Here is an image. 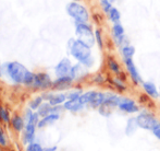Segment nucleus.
<instances>
[{
	"mask_svg": "<svg viewBox=\"0 0 160 151\" xmlns=\"http://www.w3.org/2000/svg\"><path fill=\"white\" fill-rule=\"evenodd\" d=\"M105 100H106L105 94L99 93V92H95V94H94L93 99H92V101H91V103H89V104H91L93 107L100 106V105L105 102Z\"/></svg>",
	"mask_w": 160,
	"mask_h": 151,
	"instance_id": "obj_16",
	"label": "nucleus"
},
{
	"mask_svg": "<svg viewBox=\"0 0 160 151\" xmlns=\"http://www.w3.org/2000/svg\"><path fill=\"white\" fill-rule=\"evenodd\" d=\"M143 87H144V90H145V92L149 96H152V98H155V99L158 98L159 93H158V91H157L156 85H155L152 82H144L143 83Z\"/></svg>",
	"mask_w": 160,
	"mask_h": 151,
	"instance_id": "obj_13",
	"label": "nucleus"
},
{
	"mask_svg": "<svg viewBox=\"0 0 160 151\" xmlns=\"http://www.w3.org/2000/svg\"><path fill=\"white\" fill-rule=\"evenodd\" d=\"M34 85L38 88H48L51 85V81L50 78L46 75V73H38V75H35V80H34Z\"/></svg>",
	"mask_w": 160,
	"mask_h": 151,
	"instance_id": "obj_10",
	"label": "nucleus"
},
{
	"mask_svg": "<svg viewBox=\"0 0 160 151\" xmlns=\"http://www.w3.org/2000/svg\"><path fill=\"white\" fill-rule=\"evenodd\" d=\"M95 36H96V40H97V42H98V44H99V46H102V42H101V35H100V32H99L98 30L96 31V33H95Z\"/></svg>",
	"mask_w": 160,
	"mask_h": 151,
	"instance_id": "obj_29",
	"label": "nucleus"
},
{
	"mask_svg": "<svg viewBox=\"0 0 160 151\" xmlns=\"http://www.w3.org/2000/svg\"><path fill=\"white\" fill-rule=\"evenodd\" d=\"M71 48V54L75 59H78L80 62L86 65V66H91L93 59L91 57V49L89 46L84 44L81 40H72V45H70Z\"/></svg>",
	"mask_w": 160,
	"mask_h": 151,
	"instance_id": "obj_2",
	"label": "nucleus"
},
{
	"mask_svg": "<svg viewBox=\"0 0 160 151\" xmlns=\"http://www.w3.org/2000/svg\"><path fill=\"white\" fill-rule=\"evenodd\" d=\"M26 151H33V148H32V143H31L30 146L28 147V149H26Z\"/></svg>",
	"mask_w": 160,
	"mask_h": 151,
	"instance_id": "obj_34",
	"label": "nucleus"
},
{
	"mask_svg": "<svg viewBox=\"0 0 160 151\" xmlns=\"http://www.w3.org/2000/svg\"><path fill=\"white\" fill-rule=\"evenodd\" d=\"M109 1H110V2H113V1H114V0H109Z\"/></svg>",
	"mask_w": 160,
	"mask_h": 151,
	"instance_id": "obj_36",
	"label": "nucleus"
},
{
	"mask_svg": "<svg viewBox=\"0 0 160 151\" xmlns=\"http://www.w3.org/2000/svg\"><path fill=\"white\" fill-rule=\"evenodd\" d=\"M100 4H101V7H102V10L107 13H109V11L112 9L111 2H110L109 0H101Z\"/></svg>",
	"mask_w": 160,
	"mask_h": 151,
	"instance_id": "obj_24",
	"label": "nucleus"
},
{
	"mask_svg": "<svg viewBox=\"0 0 160 151\" xmlns=\"http://www.w3.org/2000/svg\"><path fill=\"white\" fill-rule=\"evenodd\" d=\"M82 107L83 104L81 103V101L78 99H76V100H69L68 102L64 103V109L69 110V111H80Z\"/></svg>",
	"mask_w": 160,
	"mask_h": 151,
	"instance_id": "obj_14",
	"label": "nucleus"
},
{
	"mask_svg": "<svg viewBox=\"0 0 160 151\" xmlns=\"http://www.w3.org/2000/svg\"><path fill=\"white\" fill-rule=\"evenodd\" d=\"M94 94H95V92H86V93L82 94V95L78 98V100L81 101V103H82L83 105L84 104H87V103H91L92 99H93Z\"/></svg>",
	"mask_w": 160,
	"mask_h": 151,
	"instance_id": "obj_22",
	"label": "nucleus"
},
{
	"mask_svg": "<svg viewBox=\"0 0 160 151\" xmlns=\"http://www.w3.org/2000/svg\"><path fill=\"white\" fill-rule=\"evenodd\" d=\"M109 18L113 23H118L121 19V14H120V12H119L118 9L112 8L111 10L109 11Z\"/></svg>",
	"mask_w": 160,
	"mask_h": 151,
	"instance_id": "obj_21",
	"label": "nucleus"
},
{
	"mask_svg": "<svg viewBox=\"0 0 160 151\" xmlns=\"http://www.w3.org/2000/svg\"><path fill=\"white\" fill-rule=\"evenodd\" d=\"M76 35H78V40L83 42L89 47L93 46L94 43H95V36H94L93 31L85 23L76 24Z\"/></svg>",
	"mask_w": 160,
	"mask_h": 151,
	"instance_id": "obj_4",
	"label": "nucleus"
},
{
	"mask_svg": "<svg viewBox=\"0 0 160 151\" xmlns=\"http://www.w3.org/2000/svg\"><path fill=\"white\" fill-rule=\"evenodd\" d=\"M32 148H33V151H42L44 150L39 145H37V143H32Z\"/></svg>",
	"mask_w": 160,
	"mask_h": 151,
	"instance_id": "obj_31",
	"label": "nucleus"
},
{
	"mask_svg": "<svg viewBox=\"0 0 160 151\" xmlns=\"http://www.w3.org/2000/svg\"><path fill=\"white\" fill-rule=\"evenodd\" d=\"M6 138H4V135H3V132L0 130V145L1 146H6Z\"/></svg>",
	"mask_w": 160,
	"mask_h": 151,
	"instance_id": "obj_30",
	"label": "nucleus"
},
{
	"mask_svg": "<svg viewBox=\"0 0 160 151\" xmlns=\"http://www.w3.org/2000/svg\"><path fill=\"white\" fill-rule=\"evenodd\" d=\"M119 107H120L122 111H125L128 113H134V112L138 111V107L135 105V103L133 101L128 100V99H121L120 102H119Z\"/></svg>",
	"mask_w": 160,
	"mask_h": 151,
	"instance_id": "obj_9",
	"label": "nucleus"
},
{
	"mask_svg": "<svg viewBox=\"0 0 160 151\" xmlns=\"http://www.w3.org/2000/svg\"><path fill=\"white\" fill-rule=\"evenodd\" d=\"M72 80H73V79H72L70 76L60 77L58 80H56L55 82H53V88H55V89H58V90L67 89L68 87H70Z\"/></svg>",
	"mask_w": 160,
	"mask_h": 151,
	"instance_id": "obj_11",
	"label": "nucleus"
},
{
	"mask_svg": "<svg viewBox=\"0 0 160 151\" xmlns=\"http://www.w3.org/2000/svg\"><path fill=\"white\" fill-rule=\"evenodd\" d=\"M113 35H114V38L118 40V43L120 44L123 40V36H124V29L122 28L120 23H114L113 25Z\"/></svg>",
	"mask_w": 160,
	"mask_h": 151,
	"instance_id": "obj_15",
	"label": "nucleus"
},
{
	"mask_svg": "<svg viewBox=\"0 0 160 151\" xmlns=\"http://www.w3.org/2000/svg\"><path fill=\"white\" fill-rule=\"evenodd\" d=\"M136 119H137V124H138V126L142 128H144V129L152 130V132H154L157 127H159L160 126L159 121L149 114L142 113L136 117Z\"/></svg>",
	"mask_w": 160,
	"mask_h": 151,
	"instance_id": "obj_5",
	"label": "nucleus"
},
{
	"mask_svg": "<svg viewBox=\"0 0 160 151\" xmlns=\"http://www.w3.org/2000/svg\"><path fill=\"white\" fill-rule=\"evenodd\" d=\"M73 1H80V0H73Z\"/></svg>",
	"mask_w": 160,
	"mask_h": 151,
	"instance_id": "obj_37",
	"label": "nucleus"
},
{
	"mask_svg": "<svg viewBox=\"0 0 160 151\" xmlns=\"http://www.w3.org/2000/svg\"><path fill=\"white\" fill-rule=\"evenodd\" d=\"M58 118H59V115L58 114L51 113V114L47 115V116H45L42 121H38V127L42 128V127H45V126H47V125H50V124L55 123L56 121H58Z\"/></svg>",
	"mask_w": 160,
	"mask_h": 151,
	"instance_id": "obj_12",
	"label": "nucleus"
},
{
	"mask_svg": "<svg viewBox=\"0 0 160 151\" xmlns=\"http://www.w3.org/2000/svg\"><path fill=\"white\" fill-rule=\"evenodd\" d=\"M67 99V95L64 94H56V95H50L49 96V103L51 105H59L61 103H63Z\"/></svg>",
	"mask_w": 160,
	"mask_h": 151,
	"instance_id": "obj_17",
	"label": "nucleus"
},
{
	"mask_svg": "<svg viewBox=\"0 0 160 151\" xmlns=\"http://www.w3.org/2000/svg\"><path fill=\"white\" fill-rule=\"evenodd\" d=\"M0 118L4 121H9V114L7 112V110H4L3 107H0Z\"/></svg>",
	"mask_w": 160,
	"mask_h": 151,
	"instance_id": "obj_27",
	"label": "nucleus"
},
{
	"mask_svg": "<svg viewBox=\"0 0 160 151\" xmlns=\"http://www.w3.org/2000/svg\"><path fill=\"white\" fill-rule=\"evenodd\" d=\"M109 67L113 73H118L120 71V68H119V65L117 64V62H114L113 59H109Z\"/></svg>",
	"mask_w": 160,
	"mask_h": 151,
	"instance_id": "obj_25",
	"label": "nucleus"
},
{
	"mask_svg": "<svg viewBox=\"0 0 160 151\" xmlns=\"http://www.w3.org/2000/svg\"><path fill=\"white\" fill-rule=\"evenodd\" d=\"M38 116H39V114L28 112V125L25 127L26 143H33L34 134H35V127L38 124Z\"/></svg>",
	"mask_w": 160,
	"mask_h": 151,
	"instance_id": "obj_6",
	"label": "nucleus"
},
{
	"mask_svg": "<svg viewBox=\"0 0 160 151\" xmlns=\"http://www.w3.org/2000/svg\"><path fill=\"white\" fill-rule=\"evenodd\" d=\"M135 53V48L132 46V45H127V46L123 47L122 49V54L124 59H128V58H132L133 55Z\"/></svg>",
	"mask_w": 160,
	"mask_h": 151,
	"instance_id": "obj_19",
	"label": "nucleus"
},
{
	"mask_svg": "<svg viewBox=\"0 0 160 151\" xmlns=\"http://www.w3.org/2000/svg\"><path fill=\"white\" fill-rule=\"evenodd\" d=\"M8 73L11 79L17 83H25V84H34L35 75L28 71L23 65L20 62H10L8 65Z\"/></svg>",
	"mask_w": 160,
	"mask_h": 151,
	"instance_id": "obj_1",
	"label": "nucleus"
},
{
	"mask_svg": "<svg viewBox=\"0 0 160 151\" xmlns=\"http://www.w3.org/2000/svg\"><path fill=\"white\" fill-rule=\"evenodd\" d=\"M67 11L78 23H86L89 19L86 8L78 2H71L67 6Z\"/></svg>",
	"mask_w": 160,
	"mask_h": 151,
	"instance_id": "obj_3",
	"label": "nucleus"
},
{
	"mask_svg": "<svg viewBox=\"0 0 160 151\" xmlns=\"http://www.w3.org/2000/svg\"><path fill=\"white\" fill-rule=\"evenodd\" d=\"M137 126H138V124H137V119L136 118H131L128 119V127H127V134L128 135H131L133 134V132L136 130Z\"/></svg>",
	"mask_w": 160,
	"mask_h": 151,
	"instance_id": "obj_20",
	"label": "nucleus"
},
{
	"mask_svg": "<svg viewBox=\"0 0 160 151\" xmlns=\"http://www.w3.org/2000/svg\"><path fill=\"white\" fill-rule=\"evenodd\" d=\"M56 150H57L56 147H51V148H46V149H44L42 151H56Z\"/></svg>",
	"mask_w": 160,
	"mask_h": 151,
	"instance_id": "obj_33",
	"label": "nucleus"
},
{
	"mask_svg": "<svg viewBox=\"0 0 160 151\" xmlns=\"http://www.w3.org/2000/svg\"><path fill=\"white\" fill-rule=\"evenodd\" d=\"M68 99L69 100H76V99H78L81 96V94H80V92H72V93H70V94H68Z\"/></svg>",
	"mask_w": 160,
	"mask_h": 151,
	"instance_id": "obj_28",
	"label": "nucleus"
},
{
	"mask_svg": "<svg viewBox=\"0 0 160 151\" xmlns=\"http://www.w3.org/2000/svg\"><path fill=\"white\" fill-rule=\"evenodd\" d=\"M154 134H155V136H156L157 138L160 139V126H159V127H157L156 129L154 130Z\"/></svg>",
	"mask_w": 160,
	"mask_h": 151,
	"instance_id": "obj_32",
	"label": "nucleus"
},
{
	"mask_svg": "<svg viewBox=\"0 0 160 151\" xmlns=\"http://www.w3.org/2000/svg\"><path fill=\"white\" fill-rule=\"evenodd\" d=\"M12 125H13V127H14L15 130L20 132V130H22V129H23V127H24L23 119H22L21 117H19V116H15L14 118L12 119Z\"/></svg>",
	"mask_w": 160,
	"mask_h": 151,
	"instance_id": "obj_23",
	"label": "nucleus"
},
{
	"mask_svg": "<svg viewBox=\"0 0 160 151\" xmlns=\"http://www.w3.org/2000/svg\"><path fill=\"white\" fill-rule=\"evenodd\" d=\"M0 76H1V65H0Z\"/></svg>",
	"mask_w": 160,
	"mask_h": 151,
	"instance_id": "obj_35",
	"label": "nucleus"
},
{
	"mask_svg": "<svg viewBox=\"0 0 160 151\" xmlns=\"http://www.w3.org/2000/svg\"><path fill=\"white\" fill-rule=\"evenodd\" d=\"M42 98H36L35 100L33 101L32 103H31V109L35 110V109H38V107L42 105Z\"/></svg>",
	"mask_w": 160,
	"mask_h": 151,
	"instance_id": "obj_26",
	"label": "nucleus"
},
{
	"mask_svg": "<svg viewBox=\"0 0 160 151\" xmlns=\"http://www.w3.org/2000/svg\"><path fill=\"white\" fill-rule=\"evenodd\" d=\"M71 69H72V66H71V62L68 58H64L62 59L59 64L57 65L56 67V75L58 77H65L68 75H70L71 73Z\"/></svg>",
	"mask_w": 160,
	"mask_h": 151,
	"instance_id": "obj_7",
	"label": "nucleus"
},
{
	"mask_svg": "<svg viewBox=\"0 0 160 151\" xmlns=\"http://www.w3.org/2000/svg\"><path fill=\"white\" fill-rule=\"evenodd\" d=\"M124 60H125V66H127L128 73H130L131 78L133 79V81H134L135 83H139L142 81V79L138 75V71H137L132 58H128V59H124Z\"/></svg>",
	"mask_w": 160,
	"mask_h": 151,
	"instance_id": "obj_8",
	"label": "nucleus"
},
{
	"mask_svg": "<svg viewBox=\"0 0 160 151\" xmlns=\"http://www.w3.org/2000/svg\"><path fill=\"white\" fill-rule=\"evenodd\" d=\"M50 103L49 104H42L38 107V114L42 115V116H47V115L51 114V112H53V109L50 106Z\"/></svg>",
	"mask_w": 160,
	"mask_h": 151,
	"instance_id": "obj_18",
	"label": "nucleus"
}]
</instances>
